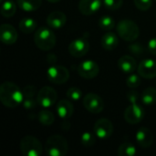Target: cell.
I'll return each instance as SVG.
<instances>
[{
    "label": "cell",
    "instance_id": "cell-38",
    "mask_svg": "<svg viewBox=\"0 0 156 156\" xmlns=\"http://www.w3.org/2000/svg\"><path fill=\"white\" fill-rule=\"evenodd\" d=\"M0 1H1V2H4V0H0Z\"/></svg>",
    "mask_w": 156,
    "mask_h": 156
},
{
    "label": "cell",
    "instance_id": "cell-19",
    "mask_svg": "<svg viewBox=\"0 0 156 156\" xmlns=\"http://www.w3.org/2000/svg\"><path fill=\"white\" fill-rule=\"evenodd\" d=\"M57 113L62 120H68L74 112L73 104L68 100H61L57 104Z\"/></svg>",
    "mask_w": 156,
    "mask_h": 156
},
{
    "label": "cell",
    "instance_id": "cell-36",
    "mask_svg": "<svg viewBox=\"0 0 156 156\" xmlns=\"http://www.w3.org/2000/svg\"><path fill=\"white\" fill-rule=\"evenodd\" d=\"M138 99V95L136 92H130L128 94V100L130 101V102H136Z\"/></svg>",
    "mask_w": 156,
    "mask_h": 156
},
{
    "label": "cell",
    "instance_id": "cell-7",
    "mask_svg": "<svg viewBox=\"0 0 156 156\" xmlns=\"http://www.w3.org/2000/svg\"><path fill=\"white\" fill-rule=\"evenodd\" d=\"M145 112L144 108L136 102H131L124 112V119L130 124H137L144 118Z\"/></svg>",
    "mask_w": 156,
    "mask_h": 156
},
{
    "label": "cell",
    "instance_id": "cell-27",
    "mask_svg": "<svg viewBox=\"0 0 156 156\" xmlns=\"http://www.w3.org/2000/svg\"><path fill=\"white\" fill-rule=\"evenodd\" d=\"M118 154L120 156H134L136 154V148L132 143L125 142L120 145Z\"/></svg>",
    "mask_w": 156,
    "mask_h": 156
},
{
    "label": "cell",
    "instance_id": "cell-14",
    "mask_svg": "<svg viewBox=\"0 0 156 156\" xmlns=\"http://www.w3.org/2000/svg\"><path fill=\"white\" fill-rule=\"evenodd\" d=\"M138 73L145 79H154L156 77V61L151 58L144 59L138 66Z\"/></svg>",
    "mask_w": 156,
    "mask_h": 156
},
{
    "label": "cell",
    "instance_id": "cell-20",
    "mask_svg": "<svg viewBox=\"0 0 156 156\" xmlns=\"http://www.w3.org/2000/svg\"><path fill=\"white\" fill-rule=\"evenodd\" d=\"M118 67L122 72L131 74L136 69L137 63H136V60L134 59V58H133L132 56L124 55L119 58Z\"/></svg>",
    "mask_w": 156,
    "mask_h": 156
},
{
    "label": "cell",
    "instance_id": "cell-32",
    "mask_svg": "<svg viewBox=\"0 0 156 156\" xmlns=\"http://www.w3.org/2000/svg\"><path fill=\"white\" fill-rule=\"evenodd\" d=\"M102 3L107 9L114 11V10L119 9L122 5L123 1L122 0H102Z\"/></svg>",
    "mask_w": 156,
    "mask_h": 156
},
{
    "label": "cell",
    "instance_id": "cell-29",
    "mask_svg": "<svg viewBox=\"0 0 156 156\" xmlns=\"http://www.w3.org/2000/svg\"><path fill=\"white\" fill-rule=\"evenodd\" d=\"M80 142H81L83 146L91 147L92 145L95 144L96 138H95V135L93 133H89V132H85V133H82V135L80 137Z\"/></svg>",
    "mask_w": 156,
    "mask_h": 156
},
{
    "label": "cell",
    "instance_id": "cell-26",
    "mask_svg": "<svg viewBox=\"0 0 156 156\" xmlns=\"http://www.w3.org/2000/svg\"><path fill=\"white\" fill-rule=\"evenodd\" d=\"M37 120H38V122L41 124L46 125V126H49V125H51V124L54 123L55 117H54V114L51 112L43 110V111H40L38 112V114H37Z\"/></svg>",
    "mask_w": 156,
    "mask_h": 156
},
{
    "label": "cell",
    "instance_id": "cell-11",
    "mask_svg": "<svg viewBox=\"0 0 156 156\" xmlns=\"http://www.w3.org/2000/svg\"><path fill=\"white\" fill-rule=\"evenodd\" d=\"M90 49V43L85 37H78L72 40L69 46V52L74 58L85 56Z\"/></svg>",
    "mask_w": 156,
    "mask_h": 156
},
{
    "label": "cell",
    "instance_id": "cell-18",
    "mask_svg": "<svg viewBox=\"0 0 156 156\" xmlns=\"http://www.w3.org/2000/svg\"><path fill=\"white\" fill-rule=\"evenodd\" d=\"M67 22V16L61 11L51 12L47 17V24L52 28H61Z\"/></svg>",
    "mask_w": 156,
    "mask_h": 156
},
{
    "label": "cell",
    "instance_id": "cell-34",
    "mask_svg": "<svg viewBox=\"0 0 156 156\" xmlns=\"http://www.w3.org/2000/svg\"><path fill=\"white\" fill-rule=\"evenodd\" d=\"M147 48H148V50L151 54L153 55H155L156 56V37L154 38H151L148 42V45H147Z\"/></svg>",
    "mask_w": 156,
    "mask_h": 156
},
{
    "label": "cell",
    "instance_id": "cell-6",
    "mask_svg": "<svg viewBox=\"0 0 156 156\" xmlns=\"http://www.w3.org/2000/svg\"><path fill=\"white\" fill-rule=\"evenodd\" d=\"M47 77L48 80L54 84H63L69 79V72L64 66L56 65L48 68Z\"/></svg>",
    "mask_w": 156,
    "mask_h": 156
},
{
    "label": "cell",
    "instance_id": "cell-2",
    "mask_svg": "<svg viewBox=\"0 0 156 156\" xmlns=\"http://www.w3.org/2000/svg\"><path fill=\"white\" fill-rule=\"evenodd\" d=\"M45 150L49 156H64L69 151V144L66 138L58 134H54L48 138Z\"/></svg>",
    "mask_w": 156,
    "mask_h": 156
},
{
    "label": "cell",
    "instance_id": "cell-25",
    "mask_svg": "<svg viewBox=\"0 0 156 156\" xmlns=\"http://www.w3.org/2000/svg\"><path fill=\"white\" fill-rule=\"evenodd\" d=\"M16 4L12 0H6L2 3L1 15L5 17H11L16 13Z\"/></svg>",
    "mask_w": 156,
    "mask_h": 156
},
{
    "label": "cell",
    "instance_id": "cell-24",
    "mask_svg": "<svg viewBox=\"0 0 156 156\" xmlns=\"http://www.w3.org/2000/svg\"><path fill=\"white\" fill-rule=\"evenodd\" d=\"M142 101L146 106H152L156 102V89L149 87L142 93Z\"/></svg>",
    "mask_w": 156,
    "mask_h": 156
},
{
    "label": "cell",
    "instance_id": "cell-5",
    "mask_svg": "<svg viewBox=\"0 0 156 156\" xmlns=\"http://www.w3.org/2000/svg\"><path fill=\"white\" fill-rule=\"evenodd\" d=\"M20 150L25 156H39L42 154L43 146L36 137L26 135L20 141Z\"/></svg>",
    "mask_w": 156,
    "mask_h": 156
},
{
    "label": "cell",
    "instance_id": "cell-33",
    "mask_svg": "<svg viewBox=\"0 0 156 156\" xmlns=\"http://www.w3.org/2000/svg\"><path fill=\"white\" fill-rule=\"evenodd\" d=\"M136 7L142 11H147L153 5V0H133Z\"/></svg>",
    "mask_w": 156,
    "mask_h": 156
},
{
    "label": "cell",
    "instance_id": "cell-16",
    "mask_svg": "<svg viewBox=\"0 0 156 156\" xmlns=\"http://www.w3.org/2000/svg\"><path fill=\"white\" fill-rule=\"evenodd\" d=\"M135 139H136L137 144L142 148L146 149V148H149L152 145V144L154 142V135H153L152 132L148 128L141 127L136 132Z\"/></svg>",
    "mask_w": 156,
    "mask_h": 156
},
{
    "label": "cell",
    "instance_id": "cell-13",
    "mask_svg": "<svg viewBox=\"0 0 156 156\" xmlns=\"http://www.w3.org/2000/svg\"><path fill=\"white\" fill-rule=\"evenodd\" d=\"M23 106L27 110H32L38 105L37 102V89L35 86L27 85L23 89Z\"/></svg>",
    "mask_w": 156,
    "mask_h": 156
},
{
    "label": "cell",
    "instance_id": "cell-8",
    "mask_svg": "<svg viewBox=\"0 0 156 156\" xmlns=\"http://www.w3.org/2000/svg\"><path fill=\"white\" fill-rule=\"evenodd\" d=\"M58 95L56 90L48 86L43 87L37 92V102L42 108H49L55 104Z\"/></svg>",
    "mask_w": 156,
    "mask_h": 156
},
{
    "label": "cell",
    "instance_id": "cell-23",
    "mask_svg": "<svg viewBox=\"0 0 156 156\" xmlns=\"http://www.w3.org/2000/svg\"><path fill=\"white\" fill-rule=\"evenodd\" d=\"M37 21L31 17H24L19 21V29L25 34H29L33 32L37 27Z\"/></svg>",
    "mask_w": 156,
    "mask_h": 156
},
{
    "label": "cell",
    "instance_id": "cell-10",
    "mask_svg": "<svg viewBox=\"0 0 156 156\" xmlns=\"http://www.w3.org/2000/svg\"><path fill=\"white\" fill-rule=\"evenodd\" d=\"M78 71L81 78L86 80H91L98 76L100 72V68L97 62L91 59H87L82 61L79 65Z\"/></svg>",
    "mask_w": 156,
    "mask_h": 156
},
{
    "label": "cell",
    "instance_id": "cell-31",
    "mask_svg": "<svg viewBox=\"0 0 156 156\" xmlns=\"http://www.w3.org/2000/svg\"><path fill=\"white\" fill-rule=\"evenodd\" d=\"M126 85L131 89H135L141 85V79L137 74H130L126 79Z\"/></svg>",
    "mask_w": 156,
    "mask_h": 156
},
{
    "label": "cell",
    "instance_id": "cell-37",
    "mask_svg": "<svg viewBox=\"0 0 156 156\" xmlns=\"http://www.w3.org/2000/svg\"><path fill=\"white\" fill-rule=\"evenodd\" d=\"M47 1H48V2H50V3H57V2H58V1H60V0H47Z\"/></svg>",
    "mask_w": 156,
    "mask_h": 156
},
{
    "label": "cell",
    "instance_id": "cell-17",
    "mask_svg": "<svg viewBox=\"0 0 156 156\" xmlns=\"http://www.w3.org/2000/svg\"><path fill=\"white\" fill-rule=\"evenodd\" d=\"M101 0H80L79 3V10L85 16L96 13L101 7Z\"/></svg>",
    "mask_w": 156,
    "mask_h": 156
},
{
    "label": "cell",
    "instance_id": "cell-15",
    "mask_svg": "<svg viewBox=\"0 0 156 156\" xmlns=\"http://www.w3.org/2000/svg\"><path fill=\"white\" fill-rule=\"evenodd\" d=\"M0 38L5 45H12L17 39V32L10 24H3L0 27Z\"/></svg>",
    "mask_w": 156,
    "mask_h": 156
},
{
    "label": "cell",
    "instance_id": "cell-30",
    "mask_svg": "<svg viewBox=\"0 0 156 156\" xmlns=\"http://www.w3.org/2000/svg\"><path fill=\"white\" fill-rule=\"evenodd\" d=\"M82 96V92L80 90V89L77 88V87H72L69 88L67 90V97L69 100L73 101H77L79 100H80Z\"/></svg>",
    "mask_w": 156,
    "mask_h": 156
},
{
    "label": "cell",
    "instance_id": "cell-12",
    "mask_svg": "<svg viewBox=\"0 0 156 156\" xmlns=\"http://www.w3.org/2000/svg\"><path fill=\"white\" fill-rule=\"evenodd\" d=\"M83 105L90 113H100L104 108L103 100L95 93H89L83 98Z\"/></svg>",
    "mask_w": 156,
    "mask_h": 156
},
{
    "label": "cell",
    "instance_id": "cell-21",
    "mask_svg": "<svg viewBox=\"0 0 156 156\" xmlns=\"http://www.w3.org/2000/svg\"><path fill=\"white\" fill-rule=\"evenodd\" d=\"M119 39L113 32H106L101 37V46L106 50H113L117 48Z\"/></svg>",
    "mask_w": 156,
    "mask_h": 156
},
{
    "label": "cell",
    "instance_id": "cell-22",
    "mask_svg": "<svg viewBox=\"0 0 156 156\" xmlns=\"http://www.w3.org/2000/svg\"><path fill=\"white\" fill-rule=\"evenodd\" d=\"M18 6L26 12L37 10L42 4V0H17Z\"/></svg>",
    "mask_w": 156,
    "mask_h": 156
},
{
    "label": "cell",
    "instance_id": "cell-3",
    "mask_svg": "<svg viewBox=\"0 0 156 156\" xmlns=\"http://www.w3.org/2000/svg\"><path fill=\"white\" fill-rule=\"evenodd\" d=\"M34 41L39 49L48 51L55 47L57 39L51 29L47 27H41L35 32Z\"/></svg>",
    "mask_w": 156,
    "mask_h": 156
},
{
    "label": "cell",
    "instance_id": "cell-28",
    "mask_svg": "<svg viewBox=\"0 0 156 156\" xmlns=\"http://www.w3.org/2000/svg\"><path fill=\"white\" fill-rule=\"evenodd\" d=\"M99 26L105 31H110L115 27V20L110 16H103L99 20Z\"/></svg>",
    "mask_w": 156,
    "mask_h": 156
},
{
    "label": "cell",
    "instance_id": "cell-1",
    "mask_svg": "<svg viewBox=\"0 0 156 156\" xmlns=\"http://www.w3.org/2000/svg\"><path fill=\"white\" fill-rule=\"evenodd\" d=\"M23 90L11 81H5L0 86V101L7 108H16L23 104Z\"/></svg>",
    "mask_w": 156,
    "mask_h": 156
},
{
    "label": "cell",
    "instance_id": "cell-35",
    "mask_svg": "<svg viewBox=\"0 0 156 156\" xmlns=\"http://www.w3.org/2000/svg\"><path fill=\"white\" fill-rule=\"evenodd\" d=\"M130 50L133 51L135 55H141L143 53V47L139 44H133L130 46Z\"/></svg>",
    "mask_w": 156,
    "mask_h": 156
},
{
    "label": "cell",
    "instance_id": "cell-4",
    "mask_svg": "<svg viewBox=\"0 0 156 156\" xmlns=\"http://www.w3.org/2000/svg\"><path fill=\"white\" fill-rule=\"evenodd\" d=\"M117 33L121 38L125 41H133L140 35V29L137 24L130 19L121 20L117 25Z\"/></svg>",
    "mask_w": 156,
    "mask_h": 156
},
{
    "label": "cell",
    "instance_id": "cell-9",
    "mask_svg": "<svg viewBox=\"0 0 156 156\" xmlns=\"http://www.w3.org/2000/svg\"><path fill=\"white\" fill-rule=\"evenodd\" d=\"M93 130L95 135L98 138L106 140L110 138L113 133V124L110 120L101 118L95 122Z\"/></svg>",
    "mask_w": 156,
    "mask_h": 156
}]
</instances>
